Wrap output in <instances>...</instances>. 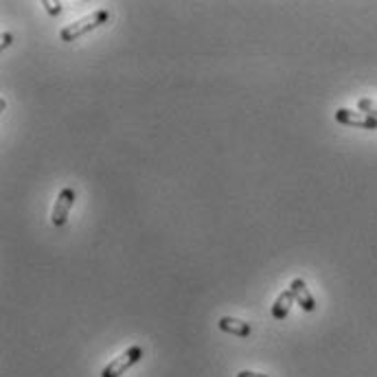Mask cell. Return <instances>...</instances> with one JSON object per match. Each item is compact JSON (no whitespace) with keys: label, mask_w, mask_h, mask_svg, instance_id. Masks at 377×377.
Listing matches in <instances>:
<instances>
[{"label":"cell","mask_w":377,"mask_h":377,"mask_svg":"<svg viewBox=\"0 0 377 377\" xmlns=\"http://www.w3.org/2000/svg\"><path fill=\"white\" fill-rule=\"evenodd\" d=\"M108 20H110V11L108 9H97V11L88 14V16H83V18L66 24L60 31V38H62V42H75L81 36L91 33V31H95V29L108 24Z\"/></svg>","instance_id":"6da1fadb"},{"label":"cell","mask_w":377,"mask_h":377,"mask_svg":"<svg viewBox=\"0 0 377 377\" xmlns=\"http://www.w3.org/2000/svg\"><path fill=\"white\" fill-rule=\"evenodd\" d=\"M143 356H145L143 346H138V344L130 346L128 351H123L119 358H114L110 364H105V366H103L101 377H121L128 368H132L134 364H138V362L143 360Z\"/></svg>","instance_id":"7a4b0ae2"},{"label":"cell","mask_w":377,"mask_h":377,"mask_svg":"<svg viewBox=\"0 0 377 377\" xmlns=\"http://www.w3.org/2000/svg\"><path fill=\"white\" fill-rule=\"evenodd\" d=\"M75 200H77V193L75 189L71 187H64L60 191V195H57L55 200V207H53V213H51V224L53 226H64L66 220H68V213L75 205Z\"/></svg>","instance_id":"3957f363"},{"label":"cell","mask_w":377,"mask_h":377,"mask_svg":"<svg viewBox=\"0 0 377 377\" xmlns=\"http://www.w3.org/2000/svg\"><path fill=\"white\" fill-rule=\"evenodd\" d=\"M336 121L342 125H351V128H362V130H377V119L364 112H353L349 108H340L336 110Z\"/></svg>","instance_id":"277c9868"},{"label":"cell","mask_w":377,"mask_h":377,"mask_svg":"<svg viewBox=\"0 0 377 377\" xmlns=\"http://www.w3.org/2000/svg\"><path fill=\"white\" fill-rule=\"evenodd\" d=\"M289 287L294 289V296H296V305H301V309L303 311H316V299L311 296V292L307 289V283L299 277V279H294L292 283H289Z\"/></svg>","instance_id":"5b68a950"},{"label":"cell","mask_w":377,"mask_h":377,"mask_svg":"<svg viewBox=\"0 0 377 377\" xmlns=\"http://www.w3.org/2000/svg\"><path fill=\"white\" fill-rule=\"evenodd\" d=\"M294 303H296L294 289L287 287L285 292H281V294L277 296V301H274V305H272V318H274V321H285Z\"/></svg>","instance_id":"8992f818"},{"label":"cell","mask_w":377,"mask_h":377,"mask_svg":"<svg viewBox=\"0 0 377 377\" xmlns=\"http://www.w3.org/2000/svg\"><path fill=\"white\" fill-rule=\"evenodd\" d=\"M220 329L224 334H230V336H239V338H248L252 334V327L244 321H239V318H233V316H224L220 318Z\"/></svg>","instance_id":"52a82bcc"},{"label":"cell","mask_w":377,"mask_h":377,"mask_svg":"<svg viewBox=\"0 0 377 377\" xmlns=\"http://www.w3.org/2000/svg\"><path fill=\"white\" fill-rule=\"evenodd\" d=\"M358 110L364 112V114H371V117L377 119V101L375 99H368V97L358 99Z\"/></svg>","instance_id":"ba28073f"},{"label":"cell","mask_w":377,"mask_h":377,"mask_svg":"<svg viewBox=\"0 0 377 377\" xmlns=\"http://www.w3.org/2000/svg\"><path fill=\"white\" fill-rule=\"evenodd\" d=\"M44 9L51 14V16H60L62 14V3H51V0H42Z\"/></svg>","instance_id":"9c48e42d"},{"label":"cell","mask_w":377,"mask_h":377,"mask_svg":"<svg viewBox=\"0 0 377 377\" xmlns=\"http://www.w3.org/2000/svg\"><path fill=\"white\" fill-rule=\"evenodd\" d=\"M14 42V33H3V42H0V48H9Z\"/></svg>","instance_id":"30bf717a"},{"label":"cell","mask_w":377,"mask_h":377,"mask_svg":"<svg viewBox=\"0 0 377 377\" xmlns=\"http://www.w3.org/2000/svg\"><path fill=\"white\" fill-rule=\"evenodd\" d=\"M237 377H268V375H264V373H254V371H242V373H237Z\"/></svg>","instance_id":"8fae6325"}]
</instances>
